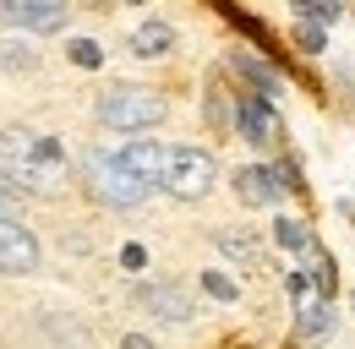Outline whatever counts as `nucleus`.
<instances>
[{"label": "nucleus", "mask_w": 355, "mask_h": 349, "mask_svg": "<svg viewBox=\"0 0 355 349\" xmlns=\"http://www.w3.org/2000/svg\"><path fill=\"white\" fill-rule=\"evenodd\" d=\"M0 174L28 191H55L66 180V142L33 126L0 131Z\"/></svg>", "instance_id": "f257e3e1"}, {"label": "nucleus", "mask_w": 355, "mask_h": 349, "mask_svg": "<svg viewBox=\"0 0 355 349\" xmlns=\"http://www.w3.org/2000/svg\"><path fill=\"white\" fill-rule=\"evenodd\" d=\"M83 186L98 208H137L148 197V180L126 164V153H110V147H93L83 159Z\"/></svg>", "instance_id": "f03ea898"}, {"label": "nucleus", "mask_w": 355, "mask_h": 349, "mask_svg": "<svg viewBox=\"0 0 355 349\" xmlns=\"http://www.w3.org/2000/svg\"><path fill=\"white\" fill-rule=\"evenodd\" d=\"M98 120L110 131H148L164 120V98L148 87H110L98 98Z\"/></svg>", "instance_id": "7ed1b4c3"}, {"label": "nucleus", "mask_w": 355, "mask_h": 349, "mask_svg": "<svg viewBox=\"0 0 355 349\" xmlns=\"http://www.w3.org/2000/svg\"><path fill=\"white\" fill-rule=\"evenodd\" d=\"M214 180H219V164H214V153H197V147H170V164H164V191L180 197V202H197V197H208L214 191Z\"/></svg>", "instance_id": "20e7f679"}, {"label": "nucleus", "mask_w": 355, "mask_h": 349, "mask_svg": "<svg viewBox=\"0 0 355 349\" xmlns=\"http://www.w3.org/2000/svg\"><path fill=\"white\" fill-rule=\"evenodd\" d=\"M60 22H66V0H0V28L55 33Z\"/></svg>", "instance_id": "39448f33"}, {"label": "nucleus", "mask_w": 355, "mask_h": 349, "mask_svg": "<svg viewBox=\"0 0 355 349\" xmlns=\"http://www.w3.org/2000/svg\"><path fill=\"white\" fill-rule=\"evenodd\" d=\"M28 267H39V240L17 218L0 213V273H28Z\"/></svg>", "instance_id": "423d86ee"}, {"label": "nucleus", "mask_w": 355, "mask_h": 349, "mask_svg": "<svg viewBox=\"0 0 355 349\" xmlns=\"http://www.w3.org/2000/svg\"><path fill=\"white\" fill-rule=\"evenodd\" d=\"M137 305L153 311V316H164V322H191V295H186L180 284H142V289H137Z\"/></svg>", "instance_id": "0eeeda50"}, {"label": "nucleus", "mask_w": 355, "mask_h": 349, "mask_svg": "<svg viewBox=\"0 0 355 349\" xmlns=\"http://www.w3.org/2000/svg\"><path fill=\"white\" fill-rule=\"evenodd\" d=\"M235 126H241V136L246 142H273V131H279V120H273V104H268L263 93L257 98H241V109H235Z\"/></svg>", "instance_id": "6e6552de"}, {"label": "nucleus", "mask_w": 355, "mask_h": 349, "mask_svg": "<svg viewBox=\"0 0 355 349\" xmlns=\"http://www.w3.org/2000/svg\"><path fill=\"white\" fill-rule=\"evenodd\" d=\"M121 153H126V164H132V170L142 174L148 186H159V180H164V164H170V147H164V142H148V136H132V142H126Z\"/></svg>", "instance_id": "1a4fd4ad"}, {"label": "nucleus", "mask_w": 355, "mask_h": 349, "mask_svg": "<svg viewBox=\"0 0 355 349\" xmlns=\"http://www.w3.org/2000/svg\"><path fill=\"white\" fill-rule=\"evenodd\" d=\"M279 191H284V186H279V174L263 170V164H246V170L235 174V197H241V202H252V208H268Z\"/></svg>", "instance_id": "9d476101"}, {"label": "nucleus", "mask_w": 355, "mask_h": 349, "mask_svg": "<svg viewBox=\"0 0 355 349\" xmlns=\"http://www.w3.org/2000/svg\"><path fill=\"white\" fill-rule=\"evenodd\" d=\"M295 333H301V339H322V333H334V301H328V295L301 301V305H295Z\"/></svg>", "instance_id": "9b49d317"}, {"label": "nucleus", "mask_w": 355, "mask_h": 349, "mask_svg": "<svg viewBox=\"0 0 355 349\" xmlns=\"http://www.w3.org/2000/svg\"><path fill=\"white\" fill-rule=\"evenodd\" d=\"M170 44H175V28H170V22H142L132 49L137 55H170Z\"/></svg>", "instance_id": "f8f14e48"}, {"label": "nucleus", "mask_w": 355, "mask_h": 349, "mask_svg": "<svg viewBox=\"0 0 355 349\" xmlns=\"http://www.w3.org/2000/svg\"><path fill=\"white\" fill-rule=\"evenodd\" d=\"M339 11H345L339 0H295V17H301V22H317V28H322V22H339Z\"/></svg>", "instance_id": "ddd939ff"}, {"label": "nucleus", "mask_w": 355, "mask_h": 349, "mask_svg": "<svg viewBox=\"0 0 355 349\" xmlns=\"http://www.w3.org/2000/svg\"><path fill=\"white\" fill-rule=\"evenodd\" d=\"M219 251H230V257H246V262H257V240H252L246 229H224V235H219Z\"/></svg>", "instance_id": "4468645a"}, {"label": "nucleus", "mask_w": 355, "mask_h": 349, "mask_svg": "<svg viewBox=\"0 0 355 349\" xmlns=\"http://www.w3.org/2000/svg\"><path fill=\"white\" fill-rule=\"evenodd\" d=\"M273 235H279V246H290V251H306V246H311L306 229H301L295 218H279V224H273Z\"/></svg>", "instance_id": "2eb2a0df"}, {"label": "nucleus", "mask_w": 355, "mask_h": 349, "mask_svg": "<svg viewBox=\"0 0 355 349\" xmlns=\"http://www.w3.org/2000/svg\"><path fill=\"white\" fill-rule=\"evenodd\" d=\"M66 55H71V60H77L83 71H93V66L104 60V49H98V44H93V39H71V44H66Z\"/></svg>", "instance_id": "dca6fc26"}, {"label": "nucleus", "mask_w": 355, "mask_h": 349, "mask_svg": "<svg viewBox=\"0 0 355 349\" xmlns=\"http://www.w3.org/2000/svg\"><path fill=\"white\" fill-rule=\"evenodd\" d=\"M241 77H252V82L263 87V98H273V93H279V77H273L268 66H257V60H241Z\"/></svg>", "instance_id": "f3484780"}, {"label": "nucleus", "mask_w": 355, "mask_h": 349, "mask_svg": "<svg viewBox=\"0 0 355 349\" xmlns=\"http://www.w3.org/2000/svg\"><path fill=\"white\" fill-rule=\"evenodd\" d=\"M202 289H208L214 301H235V295H241V289H235V284H230L224 273H202Z\"/></svg>", "instance_id": "a211bd4d"}, {"label": "nucleus", "mask_w": 355, "mask_h": 349, "mask_svg": "<svg viewBox=\"0 0 355 349\" xmlns=\"http://www.w3.org/2000/svg\"><path fill=\"white\" fill-rule=\"evenodd\" d=\"M295 44H301L306 55H317V49H322V28H317V22H301V33H295Z\"/></svg>", "instance_id": "6ab92c4d"}, {"label": "nucleus", "mask_w": 355, "mask_h": 349, "mask_svg": "<svg viewBox=\"0 0 355 349\" xmlns=\"http://www.w3.org/2000/svg\"><path fill=\"white\" fill-rule=\"evenodd\" d=\"M121 267L142 273V267H148V251H142V246H121Z\"/></svg>", "instance_id": "aec40b11"}, {"label": "nucleus", "mask_w": 355, "mask_h": 349, "mask_svg": "<svg viewBox=\"0 0 355 349\" xmlns=\"http://www.w3.org/2000/svg\"><path fill=\"white\" fill-rule=\"evenodd\" d=\"M0 66H22L28 71L33 66V49H0Z\"/></svg>", "instance_id": "412c9836"}, {"label": "nucleus", "mask_w": 355, "mask_h": 349, "mask_svg": "<svg viewBox=\"0 0 355 349\" xmlns=\"http://www.w3.org/2000/svg\"><path fill=\"white\" fill-rule=\"evenodd\" d=\"M11 208H17V197H11V186L0 180V213H11Z\"/></svg>", "instance_id": "4be33fe9"}, {"label": "nucleus", "mask_w": 355, "mask_h": 349, "mask_svg": "<svg viewBox=\"0 0 355 349\" xmlns=\"http://www.w3.org/2000/svg\"><path fill=\"white\" fill-rule=\"evenodd\" d=\"M121 349H153V344H148L142 333H126V339H121Z\"/></svg>", "instance_id": "5701e85b"}, {"label": "nucleus", "mask_w": 355, "mask_h": 349, "mask_svg": "<svg viewBox=\"0 0 355 349\" xmlns=\"http://www.w3.org/2000/svg\"><path fill=\"white\" fill-rule=\"evenodd\" d=\"M350 301H355V295H350Z\"/></svg>", "instance_id": "b1692460"}]
</instances>
